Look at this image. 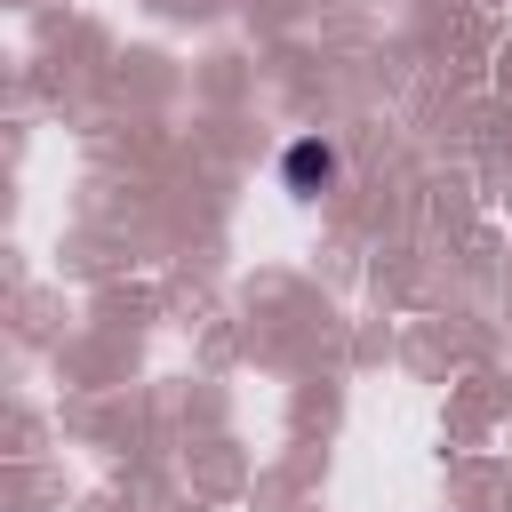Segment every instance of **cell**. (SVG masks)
<instances>
[{
    "mask_svg": "<svg viewBox=\"0 0 512 512\" xmlns=\"http://www.w3.org/2000/svg\"><path fill=\"white\" fill-rule=\"evenodd\" d=\"M280 176H288V192H320V184H328V176H336V152H328V144H312V136H304V144H296V152H288V160H280Z\"/></svg>",
    "mask_w": 512,
    "mask_h": 512,
    "instance_id": "obj_1",
    "label": "cell"
}]
</instances>
